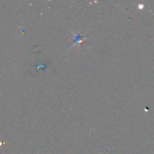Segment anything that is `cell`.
I'll return each instance as SVG.
<instances>
[{
  "instance_id": "1",
  "label": "cell",
  "mask_w": 154,
  "mask_h": 154,
  "mask_svg": "<svg viewBox=\"0 0 154 154\" xmlns=\"http://www.w3.org/2000/svg\"><path fill=\"white\" fill-rule=\"evenodd\" d=\"M139 6H140L139 8H143V5H139Z\"/></svg>"
}]
</instances>
